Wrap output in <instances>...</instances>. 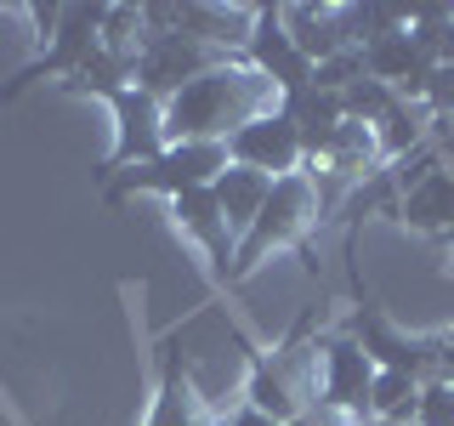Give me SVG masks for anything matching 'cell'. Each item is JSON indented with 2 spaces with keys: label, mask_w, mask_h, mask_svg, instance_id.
Instances as JSON below:
<instances>
[{
  "label": "cell",
  "mask_w": 454,
  "mask_h": 426,
  "mask_svg": "<svg viewBox=\"0 0 454 426\" xmlns=\"http://www.w3.org/2000/svg\"><path fill=\"white\" fill-rule=\"evenodd\" d=\"M392 217L403 222L409 233H426V239L454 245V170L449 165H432L420 182H409V188L397 193Z\"/></svg>",
  "instance_id": "13"
},
{
  "label": "cell",
  "mask_w": 454,
  "mask_h": 426,
  "mask_svg": "<svg viewBox=\"0 0 454 426\" xmlns=\"http://www.w3.org/2000/svg\"><path fill=\"white\" fill-rule=\"evenodd\" d=\"M216 63H227L216 46L193 40L188 28H165V35H148V40H142L137 68H131V85H137V91H148V97H160V103H170L182 85L199 80V75H210Z\"/></svg>",
  "instance_id": "6"
},
{
  "label": "cell",
  "mask_w": 454,
  "mask_h": 426,
  "mask_svg": "<svg viewBox=\"0 0 454 426\" xmlns=\"http://www.w3.org/2000/svg\"><path fill=\"white\" fill-rule=\"evenodd\" d=\"M340 330L369 352L375 369H397V375H415V381H443V341L437 335H409L380 302H369L364 284H358V302H352Z\"/></svg>",
  "instance_id": "5"
},
{
  "label": "cell",
  "mask_w": 454,
  "mask_h": 426,
  "mask_svg": "<svg viewBox=\"0 0 454 426\" xmlns=\"http://www.w3.org/2000/svg\"><path fill=\"white\" fill-rule=\"evenodd\" d=\"M210 193H216V205H222L227 227H233V233L245 239V227L262 217L267 193H273V177H262V170H250V165H227L222 177L210 182Z\"/></svg>",
  "instance_id": "16"
},
{
  "label": "cell",
  "mask_w": 454,
  "mask_h": 426,
  "mask_svg": "<svg viewBox=\"0 0 454 426\" xmlns=\"http://www.w3.org/2000/svg\"><path fill=\"white\" fill-rule=\"evenodd\" d=\"M324 227V193L318 182H312V170H295V177H278L273 193H267L262 217L245 227V239H239V256H233V279L227 284H245L255 267L267 262V256L278 250H295L307 262V273L318 279V256H312V233Z\"/></svg>",
  "instance_id": "2"
},
{
  "label": "cell",
  "mask_w": 454,
  "mask_h": 426,
  "mask_svg": "<svg viewBox=\"0 0 454 426\" xmlns=\"http://www.w3.org/2000/svg\"><path fill=\"white\" fill-rule=\"evenodd\" d=\"M437 341H443V381H454V330H443Z\"/></svg>",
  "instance_id": "23"
},
{
  "label": "cell",
  "mask_w": 454,
  "mask_h": 426,
  "mask_svg": "<svg viewBox=\"0 0 454 426\" xmlns=\"http://www.w3.org/2000/svg\"><path fill=\"white\" fill-rule=\"evenodd\" d=\"M278 103L284 97L273 80H262L245 57H227L165 103V142H227L239 125H250L255 114Z\"/></svg>",
  "instance_id": "1"
},
{
  "label": "cell",
  "mask_w": 454,
  "mask_h": 426,
  "mask_svg": "<svg viewBox=\"0 0 454 426\" xmlns=\"http://www.w3.org/2000/svg\"><path fill=\"white\" fill-rule=\"evenodd\" d=\"M165 217L199 250V262H205L210 279H216V290H227V279H233V256H239V233L227 227L216 193H210V188H188V193L165 199Z\"/></svg>",
  "instance_id": "8"
},
{
  "label": "cell",
  "mask_w": 454,
  "mask_h": 426,
  "mask_svg": "<svg viewBox=\"0 0 454 426\" xmlns=\"http://www.w3.org/2000/svg\"><path fill=\"white\" fill-rule=\"evenodd\" d=\"M216 426H227V415H222V421H216Z\"/></svg>",
  "instance_id": "25"
},
{
  "label": "cell",
  "mask_w": 454,
  "mask_h": 426,
  "mask_svg": "<svg viewBox=\"0 0 454 426\" xmlns=\"http://www.w3.org/2000/svg\"><path fill=\"white\" fill-rule=\"evenodd\" d=\"M352 80H364V51L352 46V51H340V57H330V63H318L312 68V85H318V91H347Z\"/></svg>",
  "instance_id": "19"
},
{
  "label": "cell",
  "mask_w": 454,
  "mask_h": 426,
  "mask_svg": "<svg viewBox=\"0 0 454 426\" xmlns=\"http://www.w3.org/2000/svg\"><path fill=\"white\" fill-rule=\"evenodd\" d=\"M284 426H364V421L340 415V409H324V404H312V409H301V415H295V421H284Z\"/></svg>",
  "instance_id": "21"
},
{
  "label": "cell",
  "mask_w": 454,
  "mask_h": 426,
  "mask_svg": "<svg viewBox=\"0 0 454 426\" xmlns=\"http://www.w3.org/2000/svg\"><path fill=\"white\" fill-rule=\"evenodd\" d=\"M369 426H415V421H369Z\"/></svg>",
  "instance_id": "24"
},
{
  "label": "cell",
  "mask_w": 454,
  "mask_h": 426,
  "mask_svg": "<svg viewBox=\"0 0 454 426\" xmlns=\"http://www.w3.org/2000/svg\"><path fill=\"white\" fill-rule=\"evenodd\" d=\"M284 28H290L295 51H301L312 68L340 57V51H352V35H347L340 6H301V0H295V6H284Z\"/></svg>",
  "instance_id": "14"
},
{
  "label": "cell",
  "mask_w": 454,
  "mask_h": 426,
  "mask_svg": "<svg viewBox=\"0 0 454 426\" xmlns=\"http://www.w3.org/2000/svg\"><path fill=\"white\" fill-rule=\"evenodd\" d=\"M245 63L255 68L262 80L278 85V97L301 91V85H312V63L301 51H295L290 28H284V6H255V23H250V40H245Z\"/></svg>",
  "instance_id": "12"
},
{
  "label": "cell",
  "mask_w": 454,
  "mask_h": 426,
  "mask_svg": "<svg viewBox=\"0 0 454 426\" xmlns=\"http://www.w3.org/2000/svg\"><path fill=\"white\" fill-rule=\"evenodd\" d=\"M227 426H284V421L262 415V409H250V404H233V409H227Z\"/></svg>",
  "instance_id": "22"
},
{
  "label": "cell",
  "mask_w": 454,
  "mask_h": 426,
  "mask_svg": "<svg viewBox=\"0 0 454 426\" xmlns=\"http://www.w3.org/2000/svg\"><path fill=\"white\" fill-rule=\"evenodd\" d=\"M420 387H426V381H415V375L375 369V381H369V421H415Z\"/></svg>",
  "instance_id": "17"
},
{
  "label": "cell",
  "mask_w": 454,
  "mask_h": 426,
  "mask_svg": "<svg viewBox=\"0 0 454 426\" xmlns=\"http://www.w3.org/2000/svg\"><path fill=\"white\" fill-rule=\"evenodd\" d=\"M222 409L205 398V387L193 381L188 359H182V330H170L160 341V381H153V404L142 426H216Z\"/></svg>",
  "instance_id": "10"
},
{
  "label": "cell",
  "mask_w": 454,
  "mask_h": 426,
  "mask_svg": "<svg viewBox=\"0 0 454 426\" xmlns=\"http://www.w3.org/2000/svg\"><path fill=\"white\" fill-rule=\"evenodd\" d=\"M312 347H318V404L324 409H340V415H352V421L369 426V381H375L369 352L347 330L318 335Z\"/></svg>",
  "instance_id": "9"
},
{
  "label": "cell",
  "mask_w": 454,
  "mask_h": 426,
  "mask_svg": "<svg viewBox=\"0 0 454 426\" xmlns=\"http://www.w3.org/2000/svg\"><path fill=\"white\" fill-rule=\"evenodd\" d=\"M227 160L233 165H250L262 170V177H295V170H307V154H301V131H295V120L284 108H267L255 114L250 125H239L233 137H227Z\"/></svg>",
  "instance_id": "11"
},
{
  "label": "cell",
  "mask_w": 454,
  "mask_h": 426,
  "mask_svg": "<svg viewBox=\"0 0 454 426\" xmlns=\"http://www.w3.org/2000/svg\"><path fill=\"white\" fill-rule=\"evenodd\" d=\"M28 18H35L40 28V51L28 57V63L12 75L6 85H0V103H18V97L28 91V85H40V80H74L85 63L97 57V46H103V12L108 6H23Z\"/></svg>",
  "instance_id": "3"
},
{
  "label": "cell",
  "mask_w": 454,
  "mask_h": 426,
  "mask_svg": "<svg viewBox=\"0 0 454 426\" xmlns=\"http://www.w3.org/2000/svg\"><path fill=\"white\" fill-rule=\"evenodd\" d=\"M227 165H233V160H227V142H170L160 160L108 177L103 182V205H125V199H142V193L176 199L188 188H210Z\"/></svg>",
  "instance_id": "4"
},
{
  "label": "cell",
  "mask_w": 454,
  "mask_h": 426,
  "mask_svg": "<svg viewBox=\"0 0 454 426\" xmlns=\"http://www.w3.org/2000/svg\"><path fill=\"white\" fill-rule=\"evenodd\" d=\"M397 103V91L392 85H380V80H352L347 91H340V114H347L352 125H375V120H387V108Z\"/></svg>",
  "instance_id": "18"
},
{
  "label": "cell",
  "mask_w": 454,
  "mask_h": 426,
  "mask_svg": "<svg viewBox=\"0 0 454 426\" xmlns=\"http://www.w3.org/2000/svg\"><path fill=\"white\" fill-rule=\"evenodd\" d=\"M415 426H454V381H426L415 404Z\"/></svg>",
  "instance_id": "20"
},
{
  "label": "cell",
  "mask_w": 454,
  "mask_h": 426,
  "mask_svg": "<svg viewBox=\"0 0 454 426\" xmlns=\"http://www.w3.org/2000/svg\"><path fill=\"white\" fill-rule=\"evenodd\" d=\"M284 114L295 120V131H301V154H307V165L318 160L324 148H330V137L347 125V114H340V97L335 91H318V85H301V91H290L278 103Z\"/></svg>",
  "instance_id": "15"
},
{
  "label": "cell",
  "mask_w": 454,
  "mask_h": 426,
  "mask_svg": "<svg viewBox=\"0 0 454 426\" xmlns=\"http://www.w3.org/2000/svg\"><path fill=\"white\" fill-rule=\"evenodd\" d=\"M103 103H108V120H114V148H108L103 170H97L103 182L120 177V170H131V165L160 160V154L170 148V142H165V103H160V97L125 85V91L103 97Z\"/></svg>",
  "instance_id": "7"
}]
</instances>
